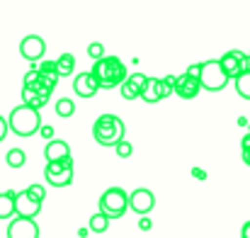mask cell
Here are the masks:
<instances>
[{"instance_id":"cell-1","label":"cell","mask_w":250,"mask_h":238,"mask_svg":"<svg viewBox=\"0 0 250 238\" xmlns=\"http://www.w3.org/2000/svg\"><path fill=\"white\" fill-rule=\"evenodd\" d=\"M92 76L100 83V87H122L129 78L126 66L117 56H104L102 61H95Z\"/></svg>"},{"instance_id":"cell-2","label":"cell","mask_w":250,"mask_h":238,"mask_svg":"<svg viewBox=\"0 0 250 238\" xmlns=\"http://www.w3.org/2000/svg\"><path fill=\"white\" fill-rule=\"evenodd\" d=\"M124 131H126L124 122L114 114H102L92 124V136L100 146H114L117 149L124 141Z\"/></svg>"},{"instance_id":"cell-3","label":"cell","mask_w":250,"mask_h":238,"mask_svg":"<svg viewBox=\"0 0 250 238\" xmlns=\"http://www.w3.org/2000/svg\"><path fill=\"white\" fill-rule=\"evenodd\" d=\"M10 129L17 134V136H32L37 131H42V119H39V112L27 107V105H20L10 112Z\"/></svg>"},{"instance_id":"cell-4","label":"cell","mask_w":250,"mask_h":238,"mask_svg":"<svg viewBox=\"0 0 250 238\" xmlns=\"http://www.w3.org/2000/svg\"><path fill=\"white\" fill-rule=\"evenodd\" d=\"M129 207V195L124 192V187H109L102 192L100 197V214H104L107 219H119L126 214Z\"/></svg>"},{"instance_id":"cell-5","label":"cell","mask_w":250,"mask_h":238,"mask_svg":"<svg viewBox=\"0 0 250 238\" xmlns=\"http://www.w3.org/2000/svg\"><path fill=\"white\" fill-rule=\"evenodd\" d=\"M199 80H202V87H204V90L219 92V90L226 87L229 76H226V71L221 68L219 61H204V64H202V78Z\"/></svg>"},{"instance_id":"cell-6","label":"cell","mask_w":250,"mask_h":238,"mask_svg":"<svg viewBox=\"0 0 250 238\" xmlns=\"http://www.w3.org/2000/svg\"><path fill=\"white\" fill-rule=\"evenodd\" d=\"M221 68L226 71L229 78H241L243 73H250V54L243 51H226L221 59H219Z\"/></svg>"},{"instance_id":"cell-7","label":"cell","mask_w":250,"mask_h":238,"mask_svg":"<svg viewBox=\"0 0 250 238\" xmlns=\"http://www.w3.org/2000/svg\"><path fill=\"white\" fill-rule=\"evenodd\" d=\"M20 54H22L27 61H39V59H44V54H46V42H44L39 34H27V37L20 42Z\"/></svg>"},{"instance_id":"cell-8","label":"cell","mask_w":250,"mask_h":238,"mask_svg":"<svg viewBox=\"0 0 250 238\" xmlns=\"http://www.w3.org/2000/svg\"><path fill=\"white\" fill-rule=\"evenodd\" d=\"M129 207H131L139 216H146V214L156 207V197H153L151 190L139 187V190H134V192L129 195Z\"/></svg>"},{"instance_id":"cell-9","label":"cell","mask_w":250,"mask_h":238,"mask_svg":"<svg viewBox=\"0 0 250 238\" xmlns=\"http://www.w3.org/2000/svg\"><path fill=\"white\" fill-rule=\"evenodd\" d=\"M7 238H39V226L34 219L15 216L7 226Z\"/></svg>"},{"instance_id":"cell-10","label":"cell","mask_w":250,"mask_h":238,"mask_svg":"<svg viewBox=\"0 0 250 238\" xmlns=\"http://www.w3.org/2000/svg\"><path fill=\"white\" fill-rule=\"evenodd\" d=\"M15 209H17V216H22V219H34V216H39L42 204L34 202L27 190H22V192H17V197H15Z\"/></svg>"},{"instance_id":"cell-11","label":"cell","mask_w":250,"mask_h":238,"mask_svg":"<svg viewBox=\"0 0 250 238\" xmlns=\"http://www.w3.org/2000/svg\"><path fill=\"white\" fill-rule=\"evenodd\" d=\"M146 85H148V76H144V73H131L126 83L122 85V97L124 100H136V97H141L144 95V90H146Z\"/></svg>"},{"instance_id":"cell-12","label":"cell","mask_w":250,"mask_h":238,"mask_svg":"<svg viewBox=\"0 0 250 238\" xmlns=\"http://www.w3.org/2000/svg\"><path fill=\"white\" fill-rule=\"evenodd\" d=\"M199 90H204L199 78H192V76H187V73H182V76L177 78L175 95H180L182 100H192V97H197V95H199Z\"/></svg>"},{"instance_id":"cell-13","label":"cell","mask_w":250,"mask_h":238,"mask_svg":"<svg viewBox=\"0 0 250 238\" xmlns=\"http://www.w3.org/2000/svg\"><path fill=\"white\" fill-rule=\"evenodd\" d=\"M73 90H76V95H81V97H92V95H95L97 90H102V87H100V83L95 80L92 71H87V73L76 76V80H73Z\"/></svg>"},{"instance_id":"cell-14","label":"cell","mask_w":250,"mask_h":238,"mask_svg":"<svg viewBox=\"0 0 250 238\" xmlns=\"http://www.w3.org/2000/svg\"><path fill=\"white\" fill-rule=\"evenodd\" d=\"M44 158H46V163H59V160L71 158V146L66 141H61V139H54V141L46 144Z\"/></svg>"},{"instance_id":"cell-15","label":"cell","mask_w":250,"mask_h":238,"mask_svg":"<svg viewBox=\"0 0 250 238\" xmlns=\"http://www.w3.org/2000/svg\"><path fill=\"white\" fill-rule=\"evenodd\" d=\"M15 197H17L15 190L0 192V219H10V216L17 214V209H15Z\"/></svg>"},{"instance_id":"cell-16","label":"cell","mask_w":250,"mask_h":238,"mask_svg":"<svg viewBox=\"0 0 250 238\" xmlns=\"http://www.w3.org/2000/svg\"><path fill=\"white\" fill-rule=\"evenodd\" d=\"M73 180V170H61V173H46V182L51 187H68Z\"/></svg>"},{"instance_id":"cell-17","label":"cell","mask_w":250,"mask_h":238,"mask_svg":"<svg viewBox=\"0 0 250 238\" xmlns=\"http://www.w3.org/2000/svg\"><path fill=\"white\" fill-rule=\"evenodd\" d=\"M22 100H24V105H27V107H32V109H37V112L49 102V97H46V95H39V92H32V90H22Z\"/></svg>"},{"instance_id":"cell-18","label":"cell","mask_w":250,"mask_h":238,"mask_svg":"<svg viewBox=\"0 0 250 238\" xmlns=\"http://www.w3.org/2000/svg\"><path fill=\"white\" fill-rule=\"evenodd\" d=\"M141 100L144 102H158V100H163L161 97V78H148V85H146Z\"/></svg>"},{"instance_id":"cell-19","label":"cell","mask_w":250,"mask_h":238,"mask_svg":"<svg viewBox=\"0 0 250 238\" xmlns=\"http://www.w3.org/2000/svg\"><path fill=\"white\" fill-rule=\"evenodd\" d=\"M56 66H59V76H71L73 68H76V56L73 54H61L56 59Z\"/></svg>"},{"instance_id":"cell-20","label":"cell","mask_w":250,"mask_h":238,"mask_svg":"<svg viewBox=\"0 0 250 238\" xmlns=\"http://www.w3.org/2000/svg\"><path fill=\"white\" fill-rule=\"evenodd\" d=\"M87 226H90V231H92V234H104V231L109 229V219H107L104 214H100V212H97V214H92V216H90V224H87Z\"/></svg>"},{"instance_id":"cell-21","label":"cell","mask_w":250,"mask_h":238,"mask_svg":"<svg viewBox=\"0 0 250 238\" xmlns=\"http://www.w3.org/2000/svg\"><path fill=\"white\" fill-rule=\"evenodd\" d=\"M5 163H7L10 168H22V165L27 163V156H24L22 149H10L7 156H5Z\"/></svg>"},{"instance_id":"cell-22","label":"cell","mask_w":250,"mask_h":238,"mask_svg":"<svg viewBox=\"0 0 250 238\" xmlns=\"http://www.w3.org/2000/svg\"><path fill=\"white\" fill-rule=\"evenodd\" d=\"M73 112H76L73 100L63 97V100H59V102H56V114H59V117H73Z\"/></svg>"},{"instance_id":"cell-23","label":"cell","mask_w":250,"mask_h":238,"mask_svg":"<svg viewBox=\"0 0 250 238\" xmlns=\"http://www.w3.org/2000/svg\"><path fill=\"white\" fill-rule=\"evenodd\" d=\"M236 92L243 100H250V73H243L241 78H236Z\"/></svg>"},{"instance_id":"cell-24","label":"cell","mask_w":250,"mask_h":238,"mask_svg":"<svg viewBox=\"0 0 250 238\" xmlns=\"http://www.w3.org/2000/svg\"><path fill=\"white\" fill-rule=\"evenodd\" d=\"M61 170H73V158L59 160V163H46V173H61Z\"/></svg>"},{"instance_id":"cell-25","label":"cell","mask_w":250,"mask_h":238,"mask_svg":"<svg viewBox=\"0 0 250 238\" xmlns=\"http://www.w3.org/2000/svg\"><path fill=\"white\" fill-rule=\"evenodd\" d=\"M27 192H29V197H32L34 202L44 204V199H46V190H44V185H29Z\"/></svg>"},{"instance_id":"cell-26","label":"cell","mask_w":250,"mask_h":238,"mask_svg":"<svg viewBox=\"0 0 250 238\" xmlns=\"http://www.w3.org/2000/svg\"><path fill=\"white\" fill-rule=\"evenodd\" d=\"M37 71L44 73V76H59V66H56V61H42V64L37 66Z\"/></svg>"},{"instance_id":"cell-27","label":"cell","mask_w":250,"mask_h":238,"mask_svg":"<svg viewBox=\"0 0 250 238\" xmlns=\"http://www.w3.org/2000/svg\"><path fill=\"white\" fill-rule=\"evenodd\" d=\"M87 54H90L95 61H102V59H104V46H102L100 42H92V44L87 46Z\"/></svg>"},{"instance_id":"cell-28","label":"cell","mask_w":250,"mask_h":238,"mask_svg":"<svg viewBox=\"0 0 250 238\" xmlns=\"http://www.w3.org/2000/svg\"><path fill=\"white\" fill-rule=\"evenodd\" d=\"M131 153H134V146H131L129 141H122V144L117 146V156H119V158H129Z\"/></svg>"},{"instance_id":"cell-29","label":"cell","mask_w":250,"mask_h":238,"mask_svg":"<svg viewBox=\"0 0 250 238\" xmlns=\"http://www.w3.org/2000/svg\"><path fill=\"white\" fill-rule=\"evenodd\" d=\"M185 73H187V76H192V78H202V64H194V66H189Z\"/></svg>"},{"instance_id":"cell-30","label":"cell","mask_w":250,"mask_h":238,"mask_svg":"<svg viewBox=\"0 0 250 238\" xmlns=\"http://www.w3.org/2000/svg\"><path fill=\"white\" fill-rule=\"evenodd\" d=\"M7 131H10V122H5V119L0 117V141L5 139V134H7Z\"/></svg>"},{"instance_id":"cell-31","label":"cell","mask_w":250,"mask_h":238,"mask_svg":"<svg viewBox=\"0 0 250 238\" xmlns=\"http://www.w3.org/2000/svg\"><path fill=\"white\" fill-rule=\"evenodd\" d=\"M44 139H51L54 141V127H42V131H39Z\"/></svg>"},{"instance_id":"cell-32","label":"cell","mask_w":250,"mask_h":238,"mask_svg":"<svg viewBox=\"0 0 250 238\" xmlns=\"http://www.w3.org/2000/svg\"><path fill=\"white\" fill-rule=\"evenodd\" d=\"M241 149H243V153H248V151H250V131L243 136V139H241Z\"/></svg>"},{"instance_id":"cell-33","label":"cell","mask_w":250,"mask_h":238,"mask_svg":"<svg viewBox=\"0 0 250 238\" xmlns=\"http://www.w3.org/2000/svg\"><path fill=\"white\" fill-rule=\"evenodd\" d=\"M241 238H250V221L243 224V229H241Z\"/></svg>"},{"instance_id":"cell-34","label":"cell","mask_w":250,"mask_h":238,"mask_svg":"<svg viewBox=\"0 0 250 238\" xmlns=\"http://www.w3.org/2000/svg\"><path fill=\"white\" fill-rule=\"evenodd\" d=\"M139 226H141V229H144V231H148V229H151V221H148V219H146V216H144V219H141V221H139Z\"/></svg>"},{"instance_id":"cell-35","label":"cell","mask_w":250,"mask_h":238,"mask_svg":"<svg viewBox=\"0 0 250 238\" xmlns=\"http://www.w3.org/2000/svg\"><path fill=\"white\" fill-rule=\"evenodd\" d=\"M243 163L250 168V151H248V153H243Z\"/></svg>"}]
</instances>
